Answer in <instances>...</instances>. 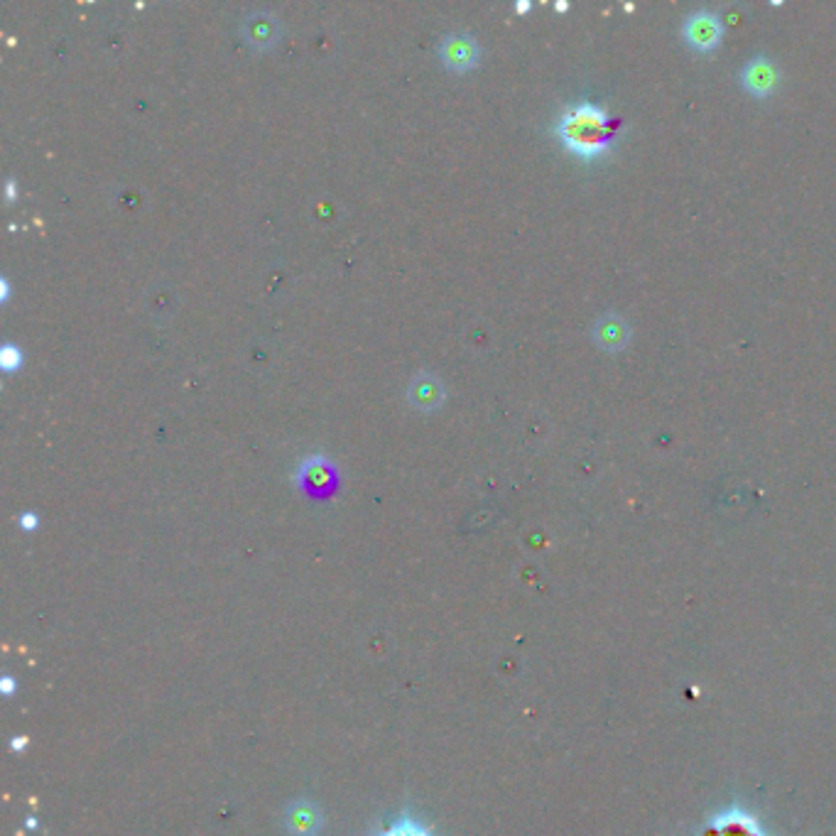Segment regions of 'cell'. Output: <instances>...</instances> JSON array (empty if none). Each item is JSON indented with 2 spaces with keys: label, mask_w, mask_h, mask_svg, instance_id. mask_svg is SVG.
Here are the masks:
<instances>
[{
  "label": "cell",
  "mask_w": 836,
  "mask_h": 836,
  "mask_svg": "<svg viewBox=\"0 0 836 836\" xmlns=\"http://www.w3.org/2000/svg\"><path fill=\"white\" fill-rule=\"evenodd\" d=\"M0 689H3L5 697H13V692H15L13 677H3V680H0Z\"/></svg>",
  "instance_id": "13"
},
{
  "label": "cell",
  "mask_w": 836,
  "mask_h": 836,
  "mask_svg": "<svg viewBox=\"0 0 836 836\" xmlns=\"http://www.w3.org/2000/svg\"><path fill=\"white\" fill-rule=\"evenodd\" d=\"M439 59L452 72H469L481 62V45L469 32H454L439 42Z\"/></svg>",
  "instance_id": "4"
},
{
  "label": "cell",
  "mask_w": 836,
  "mask_h": 836,
  "mask_svg": "<svg viewBox=\"0 0 836 836\" xmlns=\"http://www.w3.org/2000/svg\"><path fill=\"white\" fill-rule=\"evenodd\" d=\"M287 829L295 836H314L322 827V812L314 802L300 800L290 807L285 814Z\"/></svg>",
  "instance_id": "8"
},
{
  "label": "cell",
  "mask_w": 836,
  "mask_h": 836,
  "mask_svg": "<svg viewBox=\"0 0 836 836\" xmlns=\"http://www.w3.org/2000/svg\"><path fill=\"white\" fill-rule=\"evenodd\" d=\"M25 746H27V736H15L13 743H10V748H13L15 753L25 751Z\"/></svg>",
  "instance_id": "14"
},
{
  "label": "cell",
  "mask_w": 836,
  "mask_h": 836,
  "mask_svg": "<svg viewBox=\"0 0 836 836\" xmlns=\"http://www.w3.org/2000/svg\"><path fill=\"white\" fill-rule=\"evenodd\" d=\"M684 42L692 47L694 52H714L724 40V23L711 10H697V13L687 15L680 27Z\"/></svg>",
  "instance_id": "2"
},
{
  "label": "cell",
  "mask_w": 836,
  "mask_h": 836,
  "mask_svg": "<svg viewBox=\"0 0 836 836\" xmlns=\"http://www.w3.org/2000/svg\"><path fill=\"white\" fill-rule=\"evenodd\" d=\"M557 135L572 155L582 160H599L611 150L616 128L604 106L594 101H579L559 116Z\"/></svg>",
  "instance_id": "1"
},
{
  "label": "cell",
  "mask_w": 836,
  "mask_h": 836,
  "mask_svg": "<svg viewBox=\"0 0 836 836\" xmlns=\"http://www.w3.org/2000/svg\"><path fill=\"white\" fill-rule=\"evenodd\" d=\"M0 366H3V371H18L23 366V351L15 344H5L0 349Z\"/></svg>",
  "instance_id": "11"
},
{
  "label": "cell",
  "mask_w": 836,
  "mask_h": 836,
  "mask_svg": "<svg viewBox=\"0 0 836 836\" xmlns=\"http://www.w3.org/2000/svg\"><path fill=\"white\" fill-rule=\"evenodd\" d=\"M738 81H741L743 89L751 96H756V99H770L780 86V69L773 59L758 54V57L748 59V62L743 64Z\"/></svg>",
  "instance_id": "3"
},
{
  "label": "cell",
  "mask_w": 836,
  "mask_h": 836,
  "mask_svg": "<svg viewBox=\"0 0 836 836\" xmlns=\"http://www.w3.org/2000/svg\"><path fill=\"white\" fill-rule=\"evenodd\" d=\"M633 331L621 314H604L594 327V341L606 354H618L628 346Z\"/></svg>",
  "instance_id": "7"
},
{
  "label": "cell",
  "mask_w": 836,
  "mask_h": 836,
  "mask_svg": "<svg viewBox=\"0 0 836 836\" xmlns=\"http://www.w3.org/2000/svg\"><path fill=\"white\" fill-rule=\"evenodd\" d=\"M8 199H15V182H13V179L8 182Z\"/></svg>",
  "instance_id": "16"
},
{
  "label": "cell",
  "mask_w": 836,
  "mask_h": 836,
  "mask_svg": "<svg viewBox=\"0 0 836 836\" xmlns=\"http://www.w3.org/2000/svg\"><path fill=\"white\" fill-rule=\"evenodd\" d=\"M447 400V388H444L442 378L432 371L417 373L407 385V403L420 412H434L444 405Z\"/></svg>",
  "instance_id": "6"
},
{
  "label": "cell",
  "mask_w": 836,
  "mask_h": 836,
  "mask_svg": "<svg viewBox=\"0 0 836 836\" xmlns=\"http://www.w3.org/2000/svg\"><path fill=\"white\" fill-rule=\"evenodd\" d=\"M241 37L255 50H270L280 42L282 25L273 13L265 10H255V13L243 15L241 20Z\"/></svg>",
  "instance_id": "5"
},
{
  "label": "cell",
  "mask_w": 836,
  "mask_h": 836,
  "mask_svg": "<svg viewBox=\"0 0 836 836\" xmlns=\"http://www.w3.org/2000/svg\"><path fill=\"white\" fill-rule=\"evenodd\" d=\"M530 8H532L530 0H520V3H515V10H518V13H528Z\"/></svg>",
  "instance_id": "15"
},
{
  "label": "cell",
  "mask_w": 836,
  "mask_h": 836,
  "mask_svg": "<svg viewBox=\"0 0 836 836\" xmlns=\"http://www.w3.org/2000/svg\"><path fill=\"white\" fill-rule=\"evenodd\" d=\"M18 525H20V530L32 532V530H37V525H40V518H37L35 513H30V510H27V513H23L18 518Z\"/></svg>",
  "instance_id": "12"
},
{
  "label": "cell",
  "mask_w": 836,
  "mask_h": 836,
  "mask_svg": "<svg viewBox=\"0 0 836 836\" xmlns=\"http://www.w3.org/2000/svg\"><path fill=\"white\" fill-rule=\"evenodd\" d=\"M297 479H300V483L307 488V491L322 493V491H329L331 483H334V469H331V464L324 459V456H309V459L300 466Z\"/></svg>",
  "instance_id": "9"
},
{
  "label": "cell",
  "mask_w": 836,
  "mask_h": 836,
  "mask_svg": "<svg viewBox=\"0 0 836 836\" xmlns=\"http://www.w3.org/2000/svg\"><path fill=\"white\" fill-rule=\"evenodd\" d=\"M378 836H432V834H430V829L422 827L417 819L403 817L398 824H395V827H390L388 832H383Z\"/></svg>",
  "instance_id": "10"
}]
</instances>
